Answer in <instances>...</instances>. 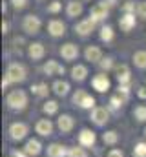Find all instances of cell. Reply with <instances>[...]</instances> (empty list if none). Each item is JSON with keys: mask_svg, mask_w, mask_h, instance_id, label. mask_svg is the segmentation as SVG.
<instances>
[{"mask_svg": "<svg viewBox=\"0 0 146 157\" xmlns=\"http://www.w3.org/2000/svg\"><path fill=\"white\" fill-rule=\"evenodd\" d=\"M115 141H117V133H115V132H108V133H104V143L113 144Z\"/></svg>", "mask_w": 146, "mask_h": 157, "instance_id": "obj_34", "label": "cell"}, {"mask_svg": "<svg viewBox=\"0 0 146 157\" xmlns=\"http://www.w3.org/2000/svg\"><path fill=\"white\" fill-rule=\"evenodd\" d=\"M28 53H29V57H31L33 60H38V59L44 57V46H42L40 42H33V44H29Z\"/></svg>", "mask_w": 146, "mask_h": 157, "instance_id": "obj_13", "label": "cell"}, {"mask_svg": "<svg viewBox=\"0 0 146 157\" xmlns=\"http://www.w3.org/2000/svg\"><path fill=\"white\" fill-rule=\"evenodd\" d=\"M110 9L108 6H106V2H99V4H95L93 7H91V11H90V18H93L95 22H102L106 17H108Z\"/></svg>", "mask_w": 146, "mask_h": 157, "instance_id": "obj_4", "label": "cell"}, {"mask_svg": "<svg viewBox=\"0 0 146 157\" xmlns=\"http://www.w3.org/2000/svg\"><path fill=\"white\" fill-rule=\"evenodd\" d=\"M9 2H11V6L15 9H24L28 6V0H9Z\"/></svg>", "mask_w": 146, "mask_h": 157, "instance_id": "obj_33", "label": "cell"}, {"mask_svg": "<svg viewBox=\"0 0 146 157\" xmlns=\"http://www.w3.org/2000/svg\"><path fill=\"white\" fill-rule=\"evenodd\" d=\"M133 155L135 157H146V144L144 143H139L133 150Z\"/></svg>", "mask_w": 146, "mask_h": 157, "instance_id": "obj_28", "label": "cell"}, {"mask_svg": "<svg viewBox=\"0 0 146 157\" xmlns=\"http://www.w3.org/2000/svg\"><path fill=\"white\" fill-rule=\"evenodd\" d=\"M124 101H126V99H121L119 95H115V97H111V106H113V108H119Z\"/></svg>", "mask_w": 146, "mask_h": 157, "instance_id": "obj_37", "label": "cell"}, {"mask_svg": "<svg viewBox=\"0 0 146 157\" xmlns=\"http://www.w3.org/2000/svg\"><path fill=\"white\" fill-rule=\"evenodd\" d=\"M117 80L121 82V84H128L130 82V70H128V66L126 64H121V66H117Z\"/></svg>", "mask_w": 146, "mask_h": 157, "instance_id": "obj_16", "label": "cell"}, {"mask_svg": "<svg viewBox=\"0 0 146 157\" xmlns=\"http://www.w3.org/2000/svg\"><path fill=\"white\" fill-rule=\"evenodd\" d=\"M53 90H55L57 95H66L68 90H70V84H68L66 80H57V82L53 84Z\"/></svg>", "mask_w": 146, "mask_h": 157, "instance_id": "obj_22", "label": "cell"}, {"mask_svg": "<svg viewBox=\"0 0 146 157\" xmlns=\"http://www.w3.org/2000/svg\"><path fill=\"white\" fill-rule=\"evenodd\" d=\"M91 84H93V88L97 90V91H106L110 88V80H108V77L106 75H95L93 77V80H91Z\"/></svg>", "mask_w": 146, "mask_h": 157, "instance_id": "obj_12", "label": "cell"}, {"mask_svg": "<svg viewBox=\"0 0 146 157\" xmlns=\"http://www.w3.org/2000/svg\"><path fill=\"white\" fill-rule=\"evenodd\" d=\"M86 75H88V70H86V66H82V64H77L71 70V77L75 78V80H84Z\"/></svg>", "mask_w": 146, "mask_h": 157, "instance_id": "obj_19", "label": "cell"}, {"mask_svg": "<svg viewBox=\"0 0 146 157\" xmlns=\"http://www.w3.org/2000/svg\"><path fill=\"white\" fill-rule=\"evenodd\" d=\"M84 55H86V59L91 60V62L102 60V51H101V48H97V46H88L86 51H84Z\"/></svg>", "mask_w": 146, "mask_h": 157, "instance_id": "obj_11", "label": "cell"}, {"mask_svg": "<svg viewBox=\"0 0 146 157\" xmlns=\"http://www.w3.org/2000/svg\"><path fill=\"white\" fill-rule=\"evenodd\" d=\"M51 122L48 121V119H42V121H38L36 122V132L40 133V135H49L51 133Z\"/></svg>", "mask_w": 146, "mask_h": 157, "instance_id": "obj_18", "label": "cell"}, {"mask_svg": "<svg viewBox=\"0 0 146 157\" xmlns=\"http://www.w3.org/2000/svg\"><path fill=\"white\" fill-rule=\"evenodd\" d=\"M133 115L139 121H146V106H137L135 112H133Z\"/></svg>", "mask_w": 146, "mask_h": 157, "instance_id": "obj_29", "label": "cell"}, {"mask_svg": "<svg viewBox=\"0 0 146 157\" xmlns=\"http://www.w3.org/2000/svg\"><path fill=\"white\" fill-rule=\"evenodd\" d=\"M108 157H122V152H119V150H111Z\"/></svg>", "mask_w": 146, "mask_h": 157, "instance_id": "obj_38", "label": "cell"}, {"mask_svg": "<svg viewBox=\"0 0 146 157\" xmlns=\"http://www.w3.org/2000/svg\"><path fill=\"white\" fill-rule=\"evenodd\" d=\"M73 102L79 104V106H82V108H91V106L95 104L93 97H90V95H88L86 91H82V90H79V91L73 95Z\"/></svg>", "mask_w": 146, "mask_h": 157, "instance_id": "obj_6", "label": "cell"}, {"mask_svg": "<svg viewBox=\"0 0 146 157\" xmlns=\"http://www.w3.org/2000/svg\"><path fill=\"white\" fill-rule=\"evenodd\" d=\"M9 132H11V137H13V139H22V137L26 135V132H28V126L22 124V122H15V124L9 128Z\"/></svg>", "mask_w": 146, "mask_h": 157, "instance_id": "obj_15", "label": "cell"}, {"mask_svg": "<svg viewBox=\"0 0 146 157\" xmlns=\"http://www.w3.org/2000/svg\"><path fill=\"white\" fill-rule=\"evenodd\" d=\"M111 60H113L111 57H106V59H102V62H101V68H102V70H110V68L113 66V62H111Z\"/></svg>", "mask_w": 146, "mask_h": 157, "instance_id": "obj_36", "label": "cell"}, {"mask_svg": "<svg viewBox=\"0 0 146 157\" xmlns=\"http://www.w3.org/2000/svg\"><path fill=\"white\" fill-rule=\"evenodd\" d=\"M7 104L13 108V110H22L26 104H28V97L22 90H15L7 95Z\"/></svg>", "mask_w": 146, "mask_h": 157, "instance_id": "obj_2", "label": "cell"}, {"mask_svg": "<svg viewBox=\"0 0 146 157\" xmlns=\"http://www.w3.org/2000/svg\"><path fill=\"white\" fill-rule=\"evenodd\" d=\"M7 28H9L7 22H2V33H7Z\"/></svg>", "mask_w": 146, "mask_h": 157, "instance_id": "obj_40", "label": "cell"}, {"mask_svg": "<svg viewBox=\"0 0 146 157\" xmlns=\"http://www.w3.org/2000/svg\"><path fill=\"white\" fill-rule=\"evenodd\" d=\"M60 55H62V59H66V60H73V59H77L79 57V48L71 44V42H68V44H64L62 48H60Z\"/></svg>", "mask_w": 146, "mask_h": 157, "instance_id": "obj_8", "label": "cell"}, {"mask_svg": "<svg viewBox=\"0 0 146 157\" xmlns=\"http://www.w3.org/2000/svg\"><path fill=\"white\" fill-rule=\"evenodd\" d=\"M26 152L28 154H33V155H36L38 152H40V144H38V141H28V144H26Z\"/></svg>", "mask_w": 146, "mask_h": 157, "instance_id": "obj_25", "label": "cell"}, {"mask_svg": "<svg viewBox=\"0 0 146 157\" xmlns=\"http://www.w3.org/2000/svg\"><path fill=\"white\" fill-rule=\"evenodd\" d=\"M59 128L62 130V132H70L73 128V119L70 115H62V117L59 119Z\"/></svg>", "mask_w": 146, "mask_h": 157, "instance_id": "obj_21", "label": "cell"}, {"mask_svg": "<svg viewBox=\"0 0 146 157\" xmlns=\"http://www.w3.org/2000/svg\"><path fill=\"white\" fill-rule=\"evenodd\" d=\"M60 9H62V4H60L59 0H53V2L48 6V11H49V13H59Z\"/></svg>", "mask_w": 146, "mask_h": 157, "instance_id": "obj_31", "label": "cell"}, {"mask_svg": "<svg viewBox=\"0 0 146 157\" xmlns=\"http://www.w3.org/2000/svg\"><path fill=\"white\" fill-rule=\"evenodd\" d=\"M57 108H59V106H57V102H55V101H49V102H46L44 112H46V113H55V112H57Z\"/></svg>", "mask_w": 146, "mask_h": 157, "instance_id": "obj_32", "label": "cell"}, {"mask_svg": "<svg viewBox=\"0 0 146 157\" xmlns=\"http://www.w3.org/2000/svg\"><path fill=\"white\" fill-rule=\"evenodd\" d=\"M31 90L35 91L36 95H40V97H44V95H48V86H46V84H38V86H33Z\"/></svg>", "mask_w": 146, "mask_h": 157, "instance_id": "obj_30", "label": "cell"}, {"mask_svg": "<svg viewBox=\"0 0 146 157\" xmlns=\"http://www.w3.org/2000/svg\"><path fill=\"white\" fill-rule=\"evenodd\" d=\"M44 71H46L48 75H60V73H64V68H62L57 60H49V62H46Z\"/></svg>", "mask_w": 146, "mask_h": 157, "instance_id": "obj_14", "label": "cell"}, {"mask_svg": "<svg viewBox=\"0 0 146 157\" xmlns=\"http://www.w3.org/2000/svg\"><path fill=\"white\" fill-rule=\"evenodd\" d=\"M48 31H49V35H51V37H62V35L66 33V26H64V22H62V20L53 18V20L48 24Z\"/></svg>", "mask_w": 146, "mask_h": 157, "instance_id": "obj_7", "label": "cell"}, {"mask_svg": "<svg viewBox=\"0 0 146 157\" xmlns=\"http://www.w3.org/2000/svg\"><path fill=\"white\" fill-rule=\"evenodd\" d=\"M144 133H146V130H144Z\"/></svg>", "mask_w": 146, "mask_h": 157, "instance_id": "obj_42", "label": "cell"}, {"mask_svg": "<svg viewBox=\"0 0 146 157\" xmlns=\"http://www.w3.org/2000/svg\"><path fill=\"white\" fill-rule=\"evenodd\" d=\"M135 15H137L139 18H146V0L137 2V6H135Z\"/></svg>", "mask_w": 146, "mask_h": 157, "instance_id": "obj_27", "label": "cell"}, {"mask_svg": "<svg viewBox=\"0 0 146 157\" xmlns=\"http://www.w3.org/2000/svg\"><path fill=\"white\" fill-rule=\"evenodd\" d=\"M137 93H139V97H141V99H146V88H139V91H137Z\"/></svg>", "mask_w": 146, "mask_h": 157, "instance_id": "obj_39", "label": "cell"}, {"mask_svg": "<svg viewBox=\"0 0 146 157\" xmlns=\"http://www.w3.org/2000/svg\"><path fill=\"white\" fill-rule=\"evenodd\" d=\"M95 20L93 18H84V20H80V22H77V26H75V31L79 33V35H82V37H86V35H90L93 29H95Z\"/></svg>", "mask_w": 146, "mask_h": 157, "instance_id": "obj_5", "label": "cell"}, {"mask_svg": "<svg viewBox=\"0 0 146 157\" xmlns=\"http://www.w3.org/2000/svg\"><path fill=\"white\" fill-rule=\"evenodd\" d=\"M80 143H82L84 146H91V144L95 143V135H93V132H90V130H82V132H80Z\"/></svg>", "mask_w": 146, "mask_h": 157, "instance_id": "obj_20", "label": "cell"}, {"mask_svg": "<svg viewBox=\"0 0 146 157\" xmlns=\"http://www.w3.org/2000/svg\"><path fill=\"white\" fill-rule=\"evenodd\" d=\"M64 154H66V150L62 146H59V144H51L48 148V155L49 157H64Z\"/></svg>", "mask_w": 146, "mask_h": 157, "instance_id": "obj_23", "label": "cell"}, {"mask_svg": "<svg viewBox=\"0 0 146 157\" xmlns=\"http://www.w3.org/2000/svg\"><path fill=\"white\" fill-rule=\"evenodd\" d=\"M111 39H113V29L110 26H102V29H101V40L110 42Z\"/></svg>", "mask_w": 146, "mask_h": 157, "instance_id": "obj_26", "label": "cell"}, {"mask_svg": "<svg viewBox=\"0 0 146 157\" xmlns=\"http://www.w3.org/2000/svg\"><path fill=\"white\" fill-rule=\"evenodd\" d=\"M82 2H79V0H70L68 2V6H66V13H68V17H71V18H75V17H80L82 15Z\"/></svg>", "mask_w": 146, "mask_h": 157, "instance_id": "obj_9", "label": "cell"}, {"mask_svg": "<svg viewBox=\"0 0 146 157\" xmlns=\"http://www.w3.org/2000/svg\"><path fill=\"white\" fill-rule=\"evenodd\" d=\"M133 62L137 68H146V51H137L133 55Z\"/></svg>", "mask_w": 146, "mask_h": 157, "instance_id": "obj_24", "label": "cell"}, {"mask_svg": "<svg viewBox=\"0 0 146 157\" xmlns=\"http://www.w3.org/2000/svg\"><path fill=\"white\" fill-rule=\"evenodd\" d=\"M70 157H86V152L82 148H71L70 150Z\"/></svg>", "mask_w": 146, "mask_h": 157, "instance_id": "obj_35", "label": "cell"}, {"mask_svg": "<svg viewBox=\"0 0 146 157\" xmlns=\"http://www.w3.org/2000/svg\"><path fill=\"white\" fill-rule=\"evenodd\" d=\"M6 78L9 82H22L26 78V68L18 62H11L7 66V71H6Z\"/></svg>", "mask_w": 146, "mask_h": 157, "instance_id": "obj_1", "label": "cell"}, {"mask_svg": "<svg viewBox=\"0 0 146 157\" xmlns=\"http://www.w3.org/2000/svg\"><path fill=\"white\" fill-rule=\"evenodd\" d=\"M13 157H24V154H20V152H15V154H13Z\"/></svg>", "mask_w": 146, "mask_h": 157, "instance_id": "obj_41", "label": "cell"}, {"mask_svg": "<svg viewBox=\"0 0 146 157\" xmlns=\"http://www.w3.org/2000/svg\"><path fill=\"white\" fill-rule=\"evenodd\" d=\"M40 26H42V22L36 15H26L24 20H22V29L28 35H36L40 31Z\"/></svg>", "mask_w": 146, "mask_h": 157, "instance_id": "obj_3", "label": "cell"}, {"mask_svg": "<svg viewBox=\"0 0 146 157\" xmlns=\"http://www.w3.org/2000/svg\"><path fill=\"white\" fill-rule=\"evenodd\" d=\"M119 26L122 31H130L135 26V13H124L119 20Z\"/></svg>", "mask_w": 146, "mask_h": 157, "instance_id": "obj_10", "label": "cell"}, {"mask_svg": "<svg viewBox=\"0 0 146 157\" xmlns=\"http://www.w3.org/2000/svg\"><path fill=\"white\" fill-rule=\"evenodd\" d=\"M91 119H93L97 124H104V122L108 121V112H106V108H95L93 113H91Z\"/></svg>", "mask_w": 146, "mask_h": 157, "instance_id": "obj_17", "label": "cell"}]
</instances>
